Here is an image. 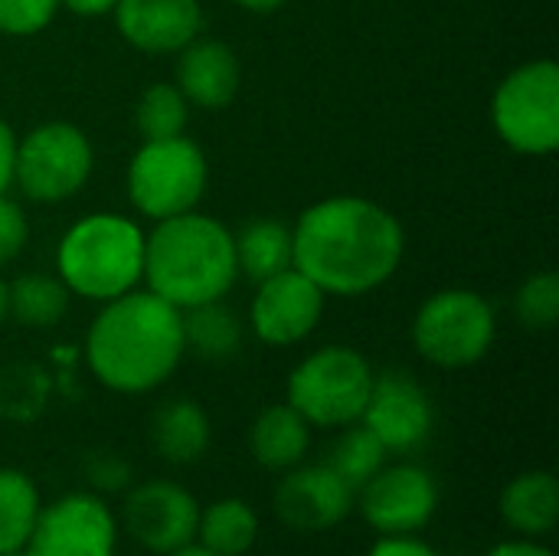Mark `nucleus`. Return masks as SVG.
Segmentation results:
<instances>
[{"label":"nucleus","mask_w":559,"mask_h":556,"mask_svg":"<svg viewBox=\"0 0 559 556\" xmlns=\"http://www.w3.org/2000/svg\"><path fill=\"white\" fill-rule=\"evenodd\" d=\"M403 223L367 197L318 200L292 229V265L334 298L383 288L403 265Z\"/></svg>","instance_id":"f257e3e1"},{"label":"nucleus","mask_w":559,"mask_h":556,"mask_svg":"<svg viewBox=\"0 0 559 556\" xmlns=\"http://www.w3.org/2000/svg\"><path fill=\"white\" fill-rule=\"evenodd\" d=\"M183 354L180 308L147 288H131L105 301L85 334V364L92 377L121 397L151 393L167 383Z\"/></svg>","instance_id":"f03ea898"},{"label":"nucleus","mask_w":559,"mask_h":556,"mask_svg":"<svg viewBox=\"0 0 559 556\" xmlns=\"http://www.w3.org/2000/svg\"><path fill=\"white\" fill-rule=\"evenodd\" d=\"M144 285L187 311L219 301L239 279L233 233L206 213H180L154 223L144 236Z\"/></svg>","instance_id":"7ed1b4c3"},{"label":"nucleus","mask_w":559,"mask_h":556,"mask_svg":"<svg viewBox=\"0 0 559 556\" xmlns=\"http://www.w3.org/2000/svg\"><path fill=\"white\" fill-rule=\"evenodd\" d=\"M56 272L69 295L105 305L141 285L144 233L128 216L88 213L59 239Z\"/></svg>","instance_id":"20e7f679"},{"label":"nucleus","mask_w":559,"mask_h":556,"mask_svg":"<svg viewBox=\"0 0 559 556\" xmlns=\"http://www.w3.org/2000/svg\"><path fill=\"white\" fill-rule=\"evenodd\" d=\"M373 377L377 374L360 351L347 344H328L308 354L288 374L285 403L298 410L308 426L344 429L360 423Z\"/></svg>","instance_id":"39448f33"},{"label":"nucleus","mask_w":559,"mask_h":556,"mask_svg":"<svg viewBox=\"0 0 559 556\" xmlns=\"http://www.w3.org/2000/svg\"><path fill=\"white\" fill-rule=\"evenodd\" d=\"M206 154L187 134L141 141L128 164V200L141 216L160 223L197 210L206 193Z\"/></svg>","instance_id":"423d86ee"},{"label":"nucleus","mask_w":559,"mask_h":556,"mask_svg":"<svg viewBox=\"0 0 559 556\" xmlns=\"http://www.w3.org/2000/svg\"><path fill=\"white\" fill-rule=\"evenodd\" d=\"M498 338L495 308L472 288L429 295L413 318V344L439 370H465L488 357Z\"/></svg>","instance_id":"0eeeda50"},{"label":"nucleus","mask_w":559,"mask_h":556,"mask_svg":"<svg viewBox=\"0 0 559 556\" xmlns=\"http://www.w3.org/2000/svg\"><path fill=\"white\" fill-rule=\"evenodd\" d=\"M498 138L531 157L559 147V69L554 59H534L501 79L491 98Z\"/></svg>","instance_id":"6e6552de"},{"label":"nucleus","mask_w":559,"mask_h":556,"mask_svg":"<svg viewBox=\"0 0 559 556\" xmlns=\"http://www.w3.org/2000/svg\"><path fill=\"white\" fill-rule=\"evenodd\" d=\"M92 167L88 134L69 121H46L16 141L13 184L33 203H62L88 184Z\"/></svg>","instance_id":"1a4fd4ad"},{"label":"nucleus","mask_w":559,"mask_h":556,"mask_svg":"<svg viewBox=\"0 0 559 556\" xmlns=\"http://www.w3.org/2000/svg\"><path fill=\"white\" fill-rule=\"evenodd\" d=\"M360 423L390 456H413L429 442L436 429V406L413 374L383 370L373 377Z\"/></svg>","instance_id":"9d476101"},{"label":"nucleus","mask_w":559,"mask_h":556,"mask_svg":"<svg viewBox=\"0 0 559 556\" xmlns=\"http://www.w3.org/2000/svg\"><path fill=\"white\" fill-rule=\"evenodd\" d=\"M33 556H118V521L102 495L72 492L39 511Z\"/></svg>","instance_id":"9b49d317"},{"label":"nucleus","mask_w":559,"mask_h":556,"mask_svg":"<svg viewBox=\"0 0 559 556\" xmlns=\"http://www.w3.org/2000/svg\"><path fill=\"white\" fill-rule=\"evenodd\" d=\"M121 518L131 541H138L151 554L167 556L197 541L200 505L183 485L151 478L124 492Z\"/></svg>","instance_id":"f8f14e48"},{"label":"nucleus","mask_w":559,"mask_h":556,"mask_svg":"<svg viewBox=\"0 0 559 556\" xmlns=\"http://www.w3.org/2000/svg\"><path fill=\"white\" fill-rule=\"evenodd\" d=\"M439 511L436 478L413 462L383 465L360 488V514L380 534H419Z\"/></svg>","instance_id":"ddd939ff"},{"label":"nucleus","mask_w":559,"mask_h":556,"mask_svg":"<svg viewBox=\"0 0 559 556\" xmlns=\"http://www.w3.org/2000/svg\"><path fill=\"white\" fill-rule=\"evenodd\" d=\"M328 295L295 265L259 282L249 305V328L269 347H292L314 334Z\"/></svg>","instance_id":"4468645a"},{"label":"nucleus","mask_w":559,"mask_h":556,"mask_svg":"<svg viewBox=\"0 0 559 556\" xmlns=\"http://www.w3.org/2000/svg\"><path fill=\"white\" fill-rule=\"evenodd\" d=\"M272 505L285 528L301 534H321L347 521V514L354 511V492L324 462L295 465L285 472Z\"/></svg>","instance_id":"2eb2a0df"},{"label":"nucleus","mask_w":559,"mask_h":556,"mask_svg":"<svg viewBox=\"0 0 559 556\" xmlns=\"http://www.w3.org/2000/svg\"><path fill=\"white\" fill-rule=\"evenodd\" d=\"M111 13L124 43L147 56L180 52L203 26L200 0H118Z\"/></svg>","instance_id":"dca6fc26"},{"label":"nucleus","mask_w":559,"mask_h":556,"mask_svg":"<svg viewBox=\"0 0 559 556\" xmlns=\"http://www.w3.org/2000/svg\"><path fill=\"white\" fill-rule=\"evenodd\" d=\"M177 88L197 108H226L242 85V66L233 46L219 39H193L177 52Z\"/></svg>","instance_id":"f3484780"},{"label":"nucleus","mask_w":559,"mask_h":556,"mask_svg":"<svg viewBox=\"0 0 559 556\" xmlns=\"http://www.w3.org/2000/svg\"><path fill=\"white\" fill-rule=\"evenodd\" d=\"M501 521L527 541L554 534L559 524V482L550 472H524L511 478L498 498Z\"/></svg>","instance_id":"a211bd4d"},{"label":"nucleus","mask_w":559,"mask_h":556,"mask_svg":"<svg viewBox=\"0 0 559 556\" xmlns=\"http://www.w3.org/2000/svg\"><path fill=\"white\" fill-rule=\"evenodd\" d=\"M311 449V426L288 403L265 406L249 426V452L269 472H288L305 462Z\"/></svg>","instance_id":"6ab92c4d"},{"label":"nucleus","mask_w":559,"mask_h":556,"mask_svg":"<svg viewBox=\"0 0 559 556\" xmlns=\"http://www.w3.org/2000/svg\"><path fill=\"white\" fill-rule=\"evenodd\" d=\"M210 439H213L210 416L197 400H187V397L167 400L151 419L154 452L170 465L200 462L210 449Z\"/></svg>","instance_id":"aec40b11"},{"label":"nucleus","mask_w":559,"mask_h":556,"mask_svg":"<svg viewBox=\"0 0 559 556\" xmlns=\"http://www.w3.org/2000/svg\"><path fill=\"white\" fill-rule=\"evenodd\" d=\"M180 324H183V347L193 351L200 360L223 364V360L236 357L242 347L246 328H242L239 315L223 298L180 311Z\"/></svg>","instance_id":"412c9836"},{"label":"nucleus","mask_w":559,"mask_h":556,"mask_svg":"<svg viewBox=\"0 0 559 556\" xmlns=\"http://www.w3.org/2000/svg\"><path fill=\"white\" fill-rule=\"evenodd\" d=\"M259 541V514L242 498H219L200 508L197 544L213 556H246Z\"/></svg>","instance_id":"4be33fe9"},{"label":"nucleus","mask_w":559,"mask_h":556,"mask_svg":"<svg viewBox=\"0 0 559 556\" xmlns=\"http://www.w3.org/2000/svg\"><path fill=\"white\" fill-rule=\"evenodd\" d=\"M233 242L239 275L252 279L255 285L292 269V229L278 220H252L233 233Z\"/></svg>","instance_id":"5701e85b"},{"label":"nucleus","mask_w":559,"mask_h":556,"mask_svg":"<svg viewBox=\"0 0 559 556\" xmlns=\"http://www.w3.org/2000/svg\"><path fill=\"white\" fill-rule=\"evenodd\" d=\"M43 501L29 475L0 469V554L26 551L36 531Z\"/></svg>","instance_id":"b1692460"},{"label":"nucleus","mask_w":559,"mask_h":556,"mask_svg":"<svg viewBox=\"0 0 559 556\" xmlns=\"http://www.w3.org/2000/svg\"><path fill=\"white\" fill-rule=\"evenodd\" d=\"M7 305L23 328H52L69 311V288L59 275L26 272L7 285Z\"/></svg>","instance_id":"393cba45"},{"label":"nucleus","mask_w":559,"mask_h":556,"mask_svg":"<svg viewBox=\"0 0 559 556\" xmlns=\"http://www.w3.org/2000/svg\"><path fill=\"white\" fill-rule=\"evenodd\" d=\"M390 452L380 446V439L364 426V423H350L341 429L337 442L331 446V456H328V469H334L347 485L350 492L357 495L383 465H386Z\"/></svg>","instance_id":"a878e982"},{"label":"nucleus","mask_w":559,"mask_h":556,"mask_svg":"<svg viewBox=\"0 0 559 556\" xmlns=\"http://www.w3.org/2000/svg\"><path fill=\"white\" fill-rule=\"evenodd\" d=\"M52 397V377L36 364L0 367V419L33 423Z\"/></svg>","instance_id":"bb28decb"},{"label":"nucleus","mask_w":559,"mask_h":556,"mask_svg":"<svg viewBox=\"0 0 559 556\" xmlns=\"http://www.w3.org/2000/svg\"><path fill=\"white\" fill-rule=\"evenodd\" d=\"M190 102L174 82H154L141 92L134 105V128L141 141H164L187 131Z\"/></svg>","instance_id":"cd10ccee"},{"label":"nucleus","mask_w":559,"mask_h":556,"mask_svg":"<svg viewBox=\"0 0 559 556\" xmlns=\"http://www.w3.org/2000/svg\"><path fill=\"white\" fill-rule=\"evenodd\" d=\"M514 315L531 331H550L559 321V279L557 272L531 275L514 298Z\"/></svg>","instance_id":"c85d7f7f"},{"label":"nucleus","mask_w":559,"mask_h":556,"mask_svg":"<svg viewBox=\"0 0 559 556\" xmlns=\"http://www.w3.org/2000/svg\"><path fill=\"white\" fill-rule=\"evenodd\" d=\"M59 13V0H0V36H36Z\"/></svg>","instance_id":"c756f323"},{"label":"nucleus","mask_w":559,"mask_h":556,"mask_svg":"<svg viewBox=\"0 0 559 556\" xmlns=\"http://www.w3.org/2000/svg\"><path fill=\"white\" fill-rule=\"evenodd\" d=\"M85 482L95 495H124L134 485L131 462L118 452H92L85 459Z\"/></svg>","instance_id":"7c9ffc66"},{"label":"nucleus","mask_w":559,"mask_h":556,"mask_svg":"<svg viewBox=\"0 0 559 556\" xmlns=\"http://www.w3.org/2000/svg\"><path fill=\"white\" fill-rule=\"evenodd\" d=\"M29 239V220L16 200L0 193V265H10Z\"/></svg>","instance_id":"2f4dec72"},{"label":"nucleus","mask_w":559,"mask_h":556,"mask_svg":"<svg viewBox=\"0 0 559 556\" xmlns=\"http://www.w3.org/2000/svg\"><path fill=\"white\" fill-rule=\"evenodd\" d=\"M367 556H439V551L419 541L416 534H390V537H380L367 551Z\"/></svg>","instance_id":"473e14b6"},{"label":"nucleus","mask_w":559,"mask_h":556,"mask_svg":"<svg viewBox=\"0 0 559 556\" xmlns=\"http://www.w3.org/2000/svg\"><path fill=\"white\" fill-rule=\"evenodd\" d=\"M13 161H16V134L0 118V193H7L13 184Z\"/></svg>","instance_id":"72a5a7b5"},{"label":"nucleus","mask_w":559,"mask_h":556,"mask_svg":"<svg viewBox=\"0 0 559 556\" xmlns=\"http://www.w3.org/2000/svg\"><path fill=\"white\" fill-rule=\"evenodd\" d=\"M485 556H557V554H554L550 547L537 544V541L521 537V541H504V544L491 547Z\"/></svg>","instance_id":"f704fd0d"},{"label":"nucleus","mask_w":559,"mask_h":556,"mask_svg":"<svg viewBox=\"0 0 559 556\" xmlns=\"http://www.w3.org/2000/svg\"><path fill=\"white\" fill-rule=\"evenodd\" d=\"M118 0H59V7H66L75 16H105L115 10Z\"/></svg>","instance_id":"c9c22d12"},{"label":"nucleus","mask_w":559,"mask_h":556,"mask_svg":"<svg viewBox=\"0 0 559 556\" xmlns=\"http://www.w3.org/2000/svg\"><path fill=\"white\" fill-rule=\"evenodd\" d=\"M236 7H242V10H249V13H275V10H282L288 0H233Z\"/></svg>","instance_id":"e433bc0d"},{"label":"nucleus","mask_w":559,"mask_h":556,"mask_svg":"<svg viewBox=\"0 0 559 556\" xmlns=\"http://www.w3.org/2000/svg\"><path fill=\"white\" fill-rule=\"evenodd\" d=\"M167 556H213L210 551H203L197 541L193 544H187V547H180V551H174V554H167Z\"/></svg>","instance_id":"4c0bfd02"},{"label":"nucleus","mask_w":559,"mask_h":556,"mask_svg":"<svg viewBox=\"0 0 559 556\" xmlns=\"http://www.w3.org/2000/svg\"><path fill=\"white\" fill-rule=\"evenodd\" d=\"M10 318V305H7V282L0 279V324Z\"/></svg>","instance_id":"58836bf2"},{"label":"nucleus","mask_w":559,"mask_h":556,"mask_svg":"<svg viewBox=\"0 0 559 556\" xmlns=\"http://www.w3.org/2000/svg\"><path fill=\"white\" fill-rule=\"evenodd\" d=\"M0 556H33V551L26 547V551H13V554H0Z\"/></svg>","instance_id":"ea45409f"}]
</instances>
